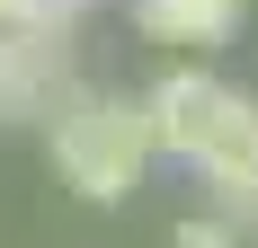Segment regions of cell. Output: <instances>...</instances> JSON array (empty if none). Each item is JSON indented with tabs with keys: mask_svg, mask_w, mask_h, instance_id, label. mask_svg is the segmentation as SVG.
<instances>
[{
	"mask_svg": "<svg viewBox=\"0 0 258 248\" xmlns=\"http://www.w3.org/2000/svg\"><path fill=\"white\" fill-rule=\"evenodd\" d=\"M53 177L89 204H125L152 169V133H143V98H116V89H72L53 106Z\"/></svg>",
	"mask_w": 258,
	"mask_h": 248,
	"instance_id": "cell-1",
	"label": "cell"
},
{
	"mask_svg": "<svg viewBox=\"0 0 258 248\" xmlns=\"http://www.w3.org/2000/svg\"><path fill=\"white\" fill-rule=\"evenodd\" d=\"M196 169L214 186V213L232 230H258V98L223 80V98H214V124L205 142H196Z\"/></svg>",
	"mask_w": 258,
	"mask_h": 248,
	"instance_id": "cell-2",
	"label": "cell"
},
{
	"mask_svg": "<svg viewBox=\"0 0 258 248\" xmlns=\"http://www.w3.org/2000/svg\"><path fill=\"white\" fill-rule=\"evenodd\" d=\"M214 98H223V80L196 71V62L160 71L152 89H143V133H152V160H160V151H169V160H196V142H205V124H214Z\"/></svg>",
	"mask_w": 258,
	"mask_h": 248,
	"instance_id": "cell-3",
	"label": "cell"
},
{
	"mask_svg": "<svg viewBox=\"0 0 258 248\" xmlns=\"http://www.w3.org/2000/svg\"><path fill=\"white\" fill-rule=\"evenodd\" d=\"M240 18H249V0H134V27L152 36V45H232Z\"/></svg>",
	"mask_w": 258,
	"mask_h": 248,
	"instance_id": "cell-4",
	"label": "cell"
},
{
	"mask_svg": "<svg viewBox=\"0 0 258 248\" xmlns=\"http://www.w3.org/2000/svg\"><path fill=\"white\" fill-rule=\"evenodd\" d=\"M80 18H89V0H9V27H0V36H45V45H72Z\"/></svg>",
	"mask_w": 258,
	"mask_h": 248,
	"instance_id": "cell-5",
	"label": "cell"
},
{
	"mask_svg": "<svg viewBox=\"0 0 258 248\" xmlns=\"http://www.w3.org/2000/svg\"><path fill=\"white\" fill-rule=\"evenodd\" d=\"M169 248H240V230L223 222V213H205V222H196V213H187V222L169 230Z\"/></svg>",
	"mask_w": 258,
	"mask_h": 248,
	"instance_id": "cell-6",
	"label": "cell"
},
{
	"mask_svg": "<svg viewBox=\"0 0 258 248\" xmlns=\"http://www.w3.org/2000/svg\"><path fill=\"white\" fill-rule=\"evenodd\" d=\"M0 124H9V45H0Z\"/></svg>",
	"mask_w": 258,
	"mask_h": 248,
	"instance_id": "cell-7",
	"label": "cell"
},
{
	"mask_svg": "<svg viewBox=\"0 0 258 248\" xmlns=\"http://www.w3.org/2000/svg\"><path fill=\"white\" fill-rule=\"evenodd\" d=\"M0 27H9V0H0Z\"/></svg>",
	"mask_w": 258,
	"mask_h": 248,
	"instance_id": "cell-8",
	"label": "cell"
}]
</instances>
